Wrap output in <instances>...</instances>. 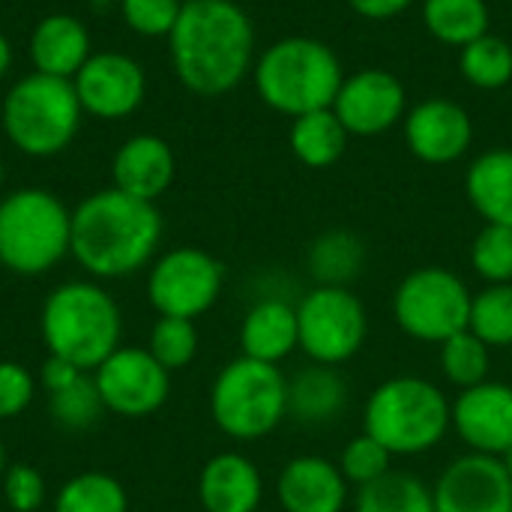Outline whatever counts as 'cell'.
Instances as JSON below:
<instances>
[{
    "instance_id": "43",
    "label": "cell",
    "mask_w": 512,
    "mask_h": 512,
    "mask_svg": "<svg viewBox=\"0 0 512 512\" xmlns=\"http://www.w3.org/2000/svg\"><path fill=\"white\" fill-rule=\"evenodd\" d=\"M501 465H504L507 477H510V480H512V447H510V450H507V453H504V456H501Z\"/></svg>"
},
{
    "instance_id": "4",
    "label": "cell",
    "mask_w": 512,
    "mask_h": 512,
    "mask_svg": "<svg viewBox=\"0 0 512 512\" xmlns=\"http://www.w3.org/2000/svg\"><path fill=\"white\" fill-rule=\"evenodd\" d=\"M39 327L48 354L69 360L81 372H93L120 348L123 315L102 285L75 279L45 297Z\"/></svg>"
},
{
    "instance_id": "34",
    "label": "cell",
    "mask_w": 512,
    "mask_h": 512,
    "mask_svg": "<svg viewBox=\"0 0 512 512\" xmlns=\"http://www.w3.org/2000/svg\"><path fill=\"white\" fill-rule=\"evenodd\" d=\"M147 351H150L168 372L186 369V366L195 360V354H198V327H195V321L159 315V321H156L153 330H150Z\"/></svg>"
},
{
    "instance_id": "23",
    "label": "cell",
    "mask_w": 512,
    "mask_h": 512,
    "mask_svg": "<svg viewBox=\"0 0 512 512\" xmlns=\"http://www.w3.org/2000/svg\"><path fill=\"white\" fill-rule=\"evenodd\" d=\"M348 408V381L336 366L309 363L288 378V417L300 426L321 429L336 423Z\"/></svg>"
},
{
    "instance_id": "12",
    "label": "cell",
    "mask_w": 512,
    "mask_h": 512,
    "mask_svg": "<svg viewBox=\"0 0 512 512\" xmlns=\"http://www.w3.org/2000/svg\"><path fill=\"white\" fill-rule=\"evenodd\" d=\"M93 384L105 411L123 420L156 414L171 393V372L147 348H117L93 369Z\"/></svg>"
},
{
    "instance_id": "1",
    "label": "cell",
    "mask_w": 512,
    "mask_h": 512,
    "mask_svg": "<svg viewBox=\"0 0 512 512\" xmlns=\"http://www.w3.org/2000/svg\"><path fill=\"white\" fill-rule=\"evenodd\" d=\"M174 75L195 96H225L255 66V27L234 0H195L168 36Z\"/></svg>"
},
{
    "instance_id": "14",
    "label": "cell",
    "mask_w": 512,
    "mask_h": 512,
    "mask_svg": "<svg viewBox=\"0 0 512 512\" xmlns=\"http://www.w3.org/2000/svg\"><path fill=\"white\" fill-rule=\"evenodd\" d=\"M333 114L342 120L348 135L372 138L384 135L399 126L408 114V93L405 84L381 66H366L345 75L336 99Z\"/></svg>"
},
{
    "instance_id": "36",
    "label": "cell",
    "mask_w": 512,
    "mask_h": 512,
    "mask_svg": "<svg viewBox=\"0 0 512 512\" xmlns=\"http://www.w3.org/2000/svg\"><path fill=\"white\" fill-rule=\"evenodd\" d=\"M393 459L396 456L381 441H375L372 435L360 432V435H354L345 444V450L339 453L336 465L345 474L348 486L360 489V486H369V483L381 480L384 474H390L393 471Z\"/></svg>"
},
{
    "instance_id": "39",
    "label": "cell",
    "mask_w": 512,
    "mask_h": 512,
    "mask_svg": "<svg viewBox=\"0 0 512 512\" xmlns=\"http://www.w3.org/2000/svg\"><path fill=\"white\" fill-rule=\"evenodd\" d=\"M36 396L33 375L12 360H0V420L21 417Z\"/></svg>"
},
{
    "instance_id": "6",
    "label": "cell",
    "mask_w": 512,
    "mask_h": 512,
    "mask_svg": "<svg viewBox=\"0 0 512 512\" xmlns=\"http://www.w3.org/2000/svg\"><path fill=\"white\" fill-rule=\"evenodd\" d=\"M72 246V210L39 186L15 189L0 201V264L18 276H42Z\"/></svg>"
},
{
    "instance_id": "8",
    "label": "cell",
    "mask_w": 512,
    "mask_h": 512,
    "mask_svg": "<svg viewBox=\"0 0 512 512\" xmlns=\"http://www.w3.org/2000/svg\"><path fill=\"white\" fill-rule=\"evenodd\" d=\"M210 417L234 441H261L288 420V378L279 366L237 357L210 387Z\"/></svg>"
},
{
    "instance_id": "30",
    "label": "cell",
    "mask_w": 512,
    "mask_h": 512,
    "mask_svg": "<svg viewBox=\"0 0 512 512\" xmlns=\"http://www.w3.org/2000/svg\"><path fill=\"white\" fill-rule=\"evenodd\" d=\"M459 72L477 90H501L512 81V45L492 30L459 48Z\"/></svg>"
},
{
    "instance_id": "28",
    "label": "cell",
    "mask_w": 512,
    "mask_h": 512,
    "mask_svg": "<svg viewBox=\"0 0 512 512\" xmlns=\"http://www.w3.org/2000/svg\"><path fill=\"white\" fill-rule=\"evenodd\" d=\"M354 512H435V495L417 474L393 468L381 480L357 489Z\"/></svg>"
},
{
    "instance_id": "33",
    "label": "cell",
    "mask_w": 512,
    "mask_h": 512,
    "mask_svg": "<svg viewBox=\"0 0 512 512\" xmlns=\"http://www.w3.org/2000/svg\"><path fill=\"white\" fill-rule=\"evenodd\" d=\"M48 402H51V417L60 429H69V432H81V429H90L105 405L99 399V390L93 384V375H81L78 381H72L69 387L57 390V393H48Z\"/></svg>"
},
{
    "instance_id": "20",
    "label": "cell",
    "mask_w": 512,
    "mask_h": 512,
    "mask_svg": "<svg viewBox=\"0 0 512 512\" xmlns=\"http://www.w3.org/2000/svg\"><path fill=\"white\" fill-rule=\"evenodd\" d=\"M198 501L204 512H258L264 501L258 465L243 453H216L198 474Z\"/></svg>"
},
{
    "instance_id": "26",
    "label": "cell",
    "mask_w": 512,
    "mask_h": 512,
    "mask_svg": "<svg viewBox=\"0 0 512 512\" xmlns=\"http://www.w3.org/2000/svg\"><path fill=\"white\" fill-rule=\"evenodd\" d=\"M348 129L342 120L333 114V108L309 111L291 120L288 144L291 153L306 165V168H330L336 165L345 150H348Z\"/></svg>"
},
{
    "instance_id": "19",
    "label": "cell",
    "mask_w": 512,
    "mask_h": 512,
    "mask_svg": "<svg viewBox=\"0 0 512 512\" xmlns=\"http://www.w3.org/2000/svg\"><path fill=\"white\" fill-rule=\"evenodd\" d=\"M174 174H177L174 150L162 135H153V132L126 138L111 159L114 189L141 201H153V204L159 195L171 189Z\"/></svg>"
},
{
    "instance_id": "32",
    "label": "cell",
    "mask_w": 512,
    "mask_h": 512,
    "mask_svg": "<svg viewBox=\"0 0 512 512\" xmlns=\"http://www.w3.org/2000/svg\"><path fill=\"white\" fill-rule=\"evenodd\" d=\"M468 330L489 348H512V282L486 285L474 294Z\"/></svg>"
},
{
    "instance_id": "13",
    "label": "cell",
    "mask_w": 512,
    "mask_h": 512,
    "mask_svg": "<svg viewBox=\"0 0 512 512\" xmlns=\"http://www.w3.org/2000/svg\"><path fill=\"white\" fill-rule=\"evenodd\" d=\"M84 114L96 120H126L147 96L144 66L123 51H93L72 78Z\"/></svg>"
},
{
    "instance_id": "47",
    "label": "cell",
    "mask_w": 512,
    "mask_h": 512,
    "mask_svg": "<svg viewBox=\"0 0 512 512\" xmlns=\"http://www.w3.org/2000/svg\"><path fill=\"white\" fill-rule=\"evenodd\" d=\"M258 512H270V510H258Z\"/></svg>"
},
{
    "instance_id": "21",
    "label": "cell",
    "mask_w": 512,
    "mask_h": 512,
    "mask_svg": "<svg viewBox=\"0 0 512 512\" xmlns=\"http://www.w3.org/2000/svg\"><path fill=\"white\" fill-rule=\"evenodd\" d=\"M27 51H30L33 72L72 81L78 75V69L93 54L90 30H87V24L78 15L51 12V15L36 21V27L30 33Z\"/></svg>"
},
{
    "instance_id": "3",
    "label": "cell",
    "mask_w": 512,
    "mask_h": 512,
    "mask_svg": "<svg viewBox=\"0 0 512 512\" xmlns=\"http://www.w3.org/2000/svg\"><path fill=\"white\" fill-rule=\"evenodd\" d=\"M255 93L285 117L333 108L345 81L339 54L315 36H282L261 51L252 66Z\"/></svg>"
},
{
    "instance_id": "7",
    "label": "cell",
    "mask_w": 512,
    "mask_h": 512,
    "mask_svg": "<svg viewBox=\"0 0 512 512\" xmlns=\"http://www.w3.org/2000/svg\"><path fill=\"white\" fill-rule=\"evenodd\" d=\"M81 102L72 81L30 72L3 96L0 120L9 144L33 159L63 153L81 126Z\"/></svg>"
},
{
    "instance_id": "45",
    "label": "cell",
    "mask_w": 512,
    "mask_h": 512,
    "mask_svg": "<svg viewBox=\"0 0 512 512\" xmlns=\"http://www.w3.org/2000/svg\"><path fill=\"white\" fill-rule=\"evenodd\" d=\"M0 183H3V159H0Z\"/></svg>"
},
{
    "instance_id": "24",
    "label": "cell",
    "mask_w": 512,
    "mask_h": 512,
    "mask_svg": "<svg viewBox=\"0 0 512 512\" xmlns=\"http://www.w3.org/2000/svg\"><path fill=\"white\" fill-rule=\"evenodd\" d=\"M465 195L486 225L512 228V150L495 147L480 153L465 174Z\"/></svg>"
},
{
    "instance_id": "25",
    "label": "cell",
    "mask_w": 512,
    "mask_h": 512,
    "mask_svg": "<svg viewBox=\"0 0 512 512\" xmlns=\"http://www.w3.org/2000/svg\"><path fill=\"white\" fill-rule=\"evenodd\" d=\"M306 267L315 285L327 288H351L366 267V243L345 228L324 231L312 240Z\"/></svg>"
},
{
    "instance_id": "31",
    "label": "cell",
    "mask_w": 512,
    "mask_h": 512,
    "mask_svg": "<svg viewBox=\"0 0 512 512\" xmlns=\"http://www.w3.org/2000/svg\"><path fill=\"white\" fill-rule=\"evenodd\" d=\"M438 348H441V372L456 390H471V387L489 381L492 348L471 330L450 336Z\"/></svg>"
},
{
    "instance_id": "9",
    "label": "cell",
    "mask_w": 512,
    "mask_h": 512,
    "mask_svg": "<svg viewBox=\"0 0 512 512\" xmlns=\"http://www.w3.org/2000/svg\"><path fill=\"white\" fill-rule=\"evenodd\" d=\"M471 300L474 294L459 273L447 267H420L396 285L393 318L405 336L441 345L468 330Z\"/></svg>"
},
{
    "instance_id": "29",
    "label": "cell",
    "mask_w": 512,
    "mask_h": 512,
    "mask_svg": "<svg viewBox=\"0 0 512 512\" xmlns=\"http://www.w3.org/2000/svg\"><path fill=\"white\" fill-rule=\"evenodd\" d=\"M54 512H129V495L117 477L84 471L57 489Z\"/></svg>"
},
{
    "instance_id": "27",
    "label": "cell",
    "mask_w": 512,
    "mask_h": 512,
    "mask_svg": "<svg viewBox=\"0 0 512 512\" xmlns=\"http://www.w3.org/2000/svg\"><path fill=\"white\" fill-rule=\"evenodd\" d=\"M423 24L426 30L453 48H465L468 42L489 33V3L486 0H423Z\"/></svg>"
},
{
    "instance_id": "44",
    "label": "cell",
    "mask_w": 512,
    "mask_h": 512,
    "mask_svg": "<svg viewBox=\"0 0 512 512\" xmlns=\"http://www.w3.org/2000/svg\"><path fill=\"white\" fill-rule=\"evenodd\" d=\"M6 468H9V462H6V447H3V438H0V480L6 474Z\"/></svg>"
},
{
    "instance_id": "5",
    "label": "cell",
    "mask_w": 512,
    "mask_h": 512,
    "mask_svg": "<svg viewBox=\"0 0 512 512\" xmlns=\"http://www.w3.org/2000/svg\"><path fill=\"white\" fill-rule=\"evenodd\" d=\"M453 429V402L444 390L417 375H396L378 384L363 408V432L393 456H423Z\"/></svg>"
},
{
    "instance_id": "41",
    "label": "cell",
    "mask_w": 512,
    "mask_h": 512,
    "mask_svg": "<svg viewBox=\"0 0 512 512\" xmlns=\"http://www.w3.org/2000/svg\"><path fill=\"white\" fill-rule=\"evenodd\" d=\"M348 6L366 21H390L414 6V0H348Z\"/></svg>"
},
{
    "instance_id": "38",
    "label": "cell",
    "mask_w": 512,
    "mask_h": 512,
    "mask_svg": "<svg viewBox=\"0 0 512 512\" xmlns=\"http://www.w3.org/2000/svg\"><path fill=\"white\" fill-rule=\"evenodd\" d=\"M3 501L12 512H36L45 504V477L33 465H9L0 480Z\"/></svg>"
},
{
    "instance_id": "11",
    "label": "cell",
    "mask_w": 512,
    "mask_h": 512,
    "mask_svg": "<svg viewBox=\"0 0 512 512\" xmlns=\"http://www.w3.org/2000/svg\"><path fill=\"white\" fill-rule=\"evenodd\" d=\"M222 282L225 270L210 252L198 246H177L153 261L147 273V297L159 315L195 321L213 309L222 294Z\"/></svg>"
},
{
    "instance_id": "16",
    "label": "cell",
    "mask_w": 512,
    "mask_h": 512,
    "mask_svg": "<svg viewBox=\"0 0 512 512\" xmlns=\"http://www.w3.org/2000/svg\"><path fill=\"white\" fill-rule=\"evenodd\" d=\"M402 135L411 150L426 165H453L474 144V123L465 105L432 96L408 108L402 120Z\"/></svg>"
},
{
    "instance_id": "40",
    "label": "cell",
    "mask_w": 512,
    "mask_h": 512,
    "mask_svg": "<svg viewBox=\"0 0 512 512\" xmlns=\"http://www.w3.org/2000/svg\"><path fill=\"white\" fill-rule=\"evenodd\" d=\"M81 375H84V372H81L78 366H72L69 360H63V357H54V354H48V357H45V363H42L39 381H42V387H45L48 393H57V390L69 387L72 381H78Z\"/></svg>"
},
{
    "instance_id": "15",
    "label": "cell",
    "mask_w": 512,
    "mask_h": 512,
    "mask_svg": "<svg viewBox=\"0 0 512 512\" xmlns=\"http://www.w3.org/2000/svg\"><path fill=\"white\" fill-rule=\"evenodd\" d=\"M435 512H512V480L501 459L465 453L432 486Z\"/></svg>"
},
{
    "instance_id": "2",
    "label": "cell",
    "mask_w": 512,
    "mask_h": 512,
    "mask_svg": "<svg viewBox=\"0 0 512 512\" xmlns=\"http://www.w3.org/2000/svg\"><path fill=\"white\" fill-rule=\"evenodd\" d=\"M162 240V213L153 201L120 189L87 195L72 210L69 255L93 279H126L147 267Z\"/></svg>"
},
{
    "instance_id": "46",
    "label": "cell",
    "mask_w": 512,
    "mask_h": 512,
    "mask_svg": "<svg viewBox=\"0 0 512 512\" xmlns=\"http://www.w3.org/2000/svg\"><path fill=\"white\" fill-rule=\"evenodd\" d=\"M180 3H195V0H180Z\"/></svg>"
},
{
    "instance_id": "35",
    "label": "cell",
    "mask_w": 512,
    "mask_h": 512,
    "mask_svg": "<svg viewBox=\"0 0 512 512\" xmlns=\"http://www.w3.org/2000/svg\"><path fill=\"white\" fill-rule=\"evenodd\" d=\"M471 267L486 285L512 282V228L483 225L471 243Z\"/></svg>"
},
{
    "instance_id": "17",
    "label": "cell",
    "mask_w": 512,
    "mask_h": 512,
    "mask_svg": "<svg viewBox=\"0 0 512 512\" xmlns=\"http://www.w3.org/2000/svg\"><path fill=\"white\" fill-rule=\"evenodd\" d=\"M453 432L468 453L501 459L512 447V384L483 381L453 399Z\"/></svg>"
},
{
    "instance_id": "22",
    "label": "cell",
    "mask_w": 512,
    "mask_h": 512,
    "mask_svg": "<svg viewBox=\"0 0 512 512\" xmlns=\"http://www.w3.org/2000/svg\"><path fill=\"white\" fill-rule=\"evenodd\" d=\"M300 348L297 306L282 297L258 300L240 324V351L249 360L279 366Z\"/></svg>"
},
{
    "instance_id": "18",
    "label": "cell",
    "mask_w": 512,
    "mask_h": 512,
    "mask_svg": "<svg viewBox=\"0 0 512 512\" xmlns=\"http://www.w3.org/2000/svg\"><path fill=\"white\" fill-rule=\"evenodd\" d=\"M351 486L336 462L324 456H294L276 480L279 512H345Z\"/></svg>"
},
{
    "instance_id": "37",
    "label": "cell",
    "mask_w": 512,
    "mask_h": 512,
    "mask_svg": "<svg viewBox=\"0 0 512 512\" xmlns=\"http://www.w3.org/2000/svg\"><path fill=\"white\" fill-rule=\"evenodd\" d=\"M183 12L180 0H120L123 24L147 39H168Z\"/></svg>"
},
{
    "instance_id": "10",
    "label": "cell",
    "mask_w": 512,
    "mask_h": 512,
    "mask_svg": "<svg viewBox=\"0 0 512 512\" xmlns=\"http://www.w3.org/2000/svg\"><path fill=\"white\" fill-rule=\"evenodd\" d=\"M300 351L309 363L342 366L354 360L369 336V315L351 288L315 285L297 303Z\"/></svg>"
},
{
    "instance_id": "42",
    "label": "cell",
    "mask_w": 512,
    "mask_h": 512,
    "mask_svg": "<svg viewBox=\"0 0 512 512\" xmlns=\"http://www.w3.org/2000/svg\"><path fill=\"white\" fill-rule=\"evenodd\" d=\"M9 69H12V42L0 33V81L6 78Z\"/></svg>"
}]
</instances>
